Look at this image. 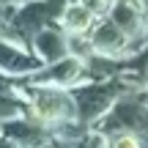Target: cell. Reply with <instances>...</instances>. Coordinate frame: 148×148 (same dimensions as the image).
<instances>
[{
  "label": "cell",
  "mask_w": 148,
  "mask_h": 148,
  "mask_svg": "<svg viewBox=\"0 0 148 148\" xmlns=\"http://www.w3.org/2000/svg\"><path fill=\"white\" fill-rule=\"evenodd\" d=\"M110 148H140V143H137V137H134V134H121L118 140H112Z\"/></svg>",
  "instance_id": "6da1fadb"
}]
</instances>
